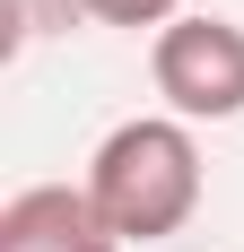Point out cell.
<instances>
[{"label":"cell","mask_w":244,"mask_h":252,"mask_svg":"<svg viewBox=\"0 0 244 252\" xmlns=\"http://www.w3.org/2000/svg\"><path fill=\"white\" fill-rule=\"evenodd\" d=\"M87 200L105 209V226L122 244H157L201 209V148L192 122L174 113H140V122H114L87 157Z\"/></svg>","instance_id":"6da1fadb"},{"label":"cell","mask_w":244,"mask_h":252,"mask_svg":"<svg viewBox=\"0 0 244 252\" xmlns=\"http://www.w3.org/2000/svg\"><path fill=\"white\" fill-rule=\"evenodd\" d=\"M148 78L174 122H236L244 113V26L236 18H174L148 44Z\"/></svg>","instance_id":"7a4b0ae2"},{"label":"cell","mask_w":244,"mask_h":252,"mask_svg":"<svg viewBox=\"0 0 244 252\" xmlns=\"http://www.w3.org/2000/svg\"><path fill=\"white\" fill-rule=\"evenodd\" d=\"M0 252H122V235L105 226L87 183H26L0 209Z\"/></svg>","instance_id":"3957f363"},{"label":"cell","mask_w":244,"mask_h":252,"mask_svg":"<svg viewBox=\"0 0 244 252\" xmlns=\"http://www.w3.org/2000/svg\"><path fill=\"white\" fill-rule=\"evenodd\" d=\"M79 9H87L96 26H131V35H140V26H174V18H183V0H79Z\"/></svg>","instance_id":"277c9868"}]
</instances>
